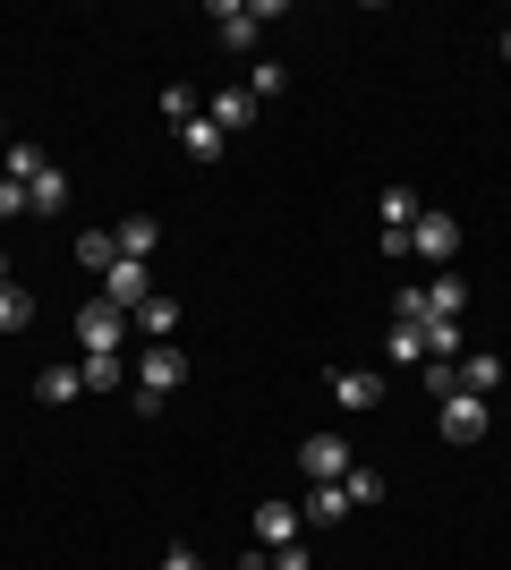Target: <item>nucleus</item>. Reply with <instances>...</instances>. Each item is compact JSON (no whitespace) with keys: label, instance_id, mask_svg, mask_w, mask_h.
Masks as SVG:
<instances>
[{"label":"nucleus","instance_id":"nucleus-5","mask_svg":"<svg viewBox=\"0 0 511 570\" xmlns=\"http://www.w3.org/2000/svg\"><path fill=\"white\" fill-rule=\"evenodd\" d=\"M102 298H111L120 315H137V307L154 298V264H128V256H111V273H102Z\"/></svg>","mask_w":511,"mask_h":570},{"label":"nucleus","instance_id":"nucleus-13","mask_svg":"<svg viewBox=\"0 0 511 570\" xmlns=\"http://www.w3.org/2000/svg\"><path fill=\"white\" fill-rule=\"evenodd\" d=\"M461 307H469V282H461V273L426 282V324H461Z\"/></svg>","mask_w":511,"mask_h":570},{"label":"nucleus","instance_id":"nucleus-32","mask_svg":"<svg viewBox=\"0 0 511 570\" xmlns=\"http://www.w3.org/2000/svg\"><path fill=\"white\" fill-rule=\"evenodd\" d=\"M503 60H511V26H503Z\"/></svg>","mask_w":511,"mask_h":570},{"label":"nucleus","instance_id":"nucleus-31","mask_svg":"<svg viewBox=\"0 0 511 570\" xmlns=\"http://www.w3.org/2000/svg\"><path fill=\"white\" fill-rule=\"evenodd\" d=\"M0 289H9V247H0Z\"/></svg>","mask_w":511,"mask_h":570},{"label":"nucleus","instance_id":"nucleus-9","mask_svg":"<svg viewBox=\"0 0 511 570\" xmlns=\"http://www.w3.org/2000/svg\"><path fill=\"white\" fill-rule=\"evenodd\" d=\"M111 247H120L128 264H154V247H163V222H154V214H128L120 230H111Z\"/></svg>","mask_w":511,"mask_h":570},{"label":"nucleus","instance_id":"nucleus-25","mask_svg":"<svg viewBox=\"0 0 511 570\" xmlns=\"http://www.w3.org/2000/svg\"><path fill=\"white\" fill-rule=\"evenodd\" d=\"M282 86H291V69H282V60H256V77H247V95H256V102H273Z\"/></svg>","mask_w":511,"mask_h":570},{"label":"nucleus","instance_id":"nucleus-6","mask_svg":"<svg viewBox=\"0 0 511 570\" xmlns=\"http://www.w3.org/2000/svg\"><path fill=\"white\" fill-rule=\"evenodd\" d=\"M410 256H426V264H443V273H452V256H461V222H452V214H417Z\"/></svg>","mask_w":511,"mask_h":570},{"label":"nucleus","instance_id":"nucleus-16","mask_svg":"<svg viewBox=\"0 0 511 570\" xmlns=\"http://www.w3.org/2000/svg\"><path fill=\"white\" fill-rule=\"evenodd\" d=\"M77 392H86V375H77V366H43V375H35V401H43V409H69Z\"/></svg>","mask_w":511,"mask_h":570},{"label":"nucleus","instance_id":"nucleus-15","mask_svg":"<svg viewBox=\"0 0 511 570\" xmlns=\"http://www.w3.org/2000/svg\"><path fill=\"white\" fill-rule=\"evenodd\" d=\"M461 392H478V401H494V392H503V357H494V350L461 357Z\"/></svg>","mask_w":511,"mask_h":570},{"label":"nucleus","instance_id":"nucleus-28","mask_svg":"<svg viewBox=\"0 0 511 570\" xmlns=\"http://www.w3.org/2000/svg\"><path fill=\"white\" fill-rule=\"evenodd\" d=\"M273 570H316V553H307V537H298V546H273Z\"/></svg>","mask_w":511,"mask_h":570},{"label":"nucleus","instance_id":"nucleus-30","mask_svg":"<svg viewBox=\"0 0 511 570\" xmlns=\"http://www.w3.org/2000/svg\"><path fill=\"white\" fill-rule=\"evenodd\" d=\"M163 570H205V562H196L188 546H170V553H163Z\"/></svg>","mask_w":511,"mask_h":570},{"label":"nucleus","instance_id":"nucleus-24","mask_svg":"<svg viewBox=\"0 0 511 570\" xmlns=\"http://www.w3.org/2000/svg\"><path fill=\"white\" fill-rule=\"evenodd\" d=\"M111 256H120L111 230H86V238H77V264H86V273H111Z\"/></svg>","mask_w":511,"mask_h":570},{"label":"nucleus","instance_id":"nucleus-11","mask_svg":"<svg viewBox=\"0 0 511 570\" xmlns=\"http://www.w3.org/2000/svg\"><path fill=\"white\" fill-rule=\"evenodd\" d=\"M443 434H452V443H478V434H487V401H478V392H452V401H443Z\"/></svg>","mask_w":511,"mask_h":570},{"label":"nucleus","instance_id":"nucleus-20","mask_svg":"<svg viewBox=\"0 0 511 570\" xmlns=\"http://www.w3.org/2000/svg\"><path fill=\"white\" fill-rule=\"evenodd\" d=\"M375 214H384V230H417V214H426V205H417L410 188H384V205H375Z\"/></svg>","mask_w":511,"mask_h":570},{"label":"nucleus","instance_id":"nucleus-12","mask_svg":"<svg viewBox=\"0 0 511 570\" xmlns=\"http://www.w3.org/2000/svg\"><path fill=\"white\" fill-rule=\"evenodd\" d=\"M298 528H307V520H298V502H265V511H256V546H298Z\"/></svg>","mask_w":511,"mask_h":570},{"label":"nucleus","instance_id":"nucleus-3","mask_svg":"<svg viewBox=\"0 0 511 570\" xmlns=\"http://www.w3.org/2000/svg\"><path fill=\"white\" fill-rule=\"evenodd\" d=\"M273 18H282V0H256V9H247V0H214V26H222L230 51H256V35H265Z\"/></svg>","mask_w":511,"mask_h":570},{"label":"nucleus","instance_id":"nucleus-26","mask_svg":"<svg viewBox=\"0 0 511 570\" xmlns=\"http://www.w3.org/2000/svg\"><path fill=\"white\" fill-rule=\"evenodd\" d=\"M341 485H350V502H384V469H366V460L341 476Z\"/></svg>","mask_w":511,"mask_h":570},{"label":"nucleus","instance_id":"nucleus-21","mask_svg":"<svg viewBox=\"0 0 511 570\" xmlns=\"http://www.w3.org/2000/svg\"><path fill=\"white\" fill-rule=\"evenodd\" d=\"M77 375H86V392H120L128 357H77Z\"/></svg>","mask_w":511,"mask_h":570},{"label":"nucleus","instance_id":"nucleus-22","mask_svg":"<svg viewBox=\"0 0 511 570\" xmlns=\"http://www.w3.org/2000/svg\"><path fill=\"white\" fill-rule=\"evenodd\" d=\"M26 324H35V298H26V289L9 282V289H0V341H9V333H26Z\"/></svg>","mask_w":511,"mask_h":570},{"label":"nucleus","instance_id":"nucleus-2","mask_svg":"<svg viewBox=\"0 0 511 570\" xmlns=\"http://www.w3.org/2000/svg\"><path fill=\"white\" fill-rule=\"evenodd\" d=\"M120 341H128V315L111 307V298H86V307H77V350L86 357H120Z\"/></svg>","mask_w":511,"mask_h":570},{"label":"nucleus","instance_id":"nucleus-27","mask_svg":"<svg viewBox=\"0 0 511 570\" xmlns=\"http://www.w3.org/2000/svg\"><path fill=\"white\" fill-rule=\"evenodd\" d=\"M196 111H205V102H196V95H188V86H163V119H170V128H188V119H196Z\"/></svg>","mask_w":511,"mask_h":570},{"label":"nucleus","instance_id":"nucleus-19","mask_svg":"<svg viewBox=\"0 0 511 570\" xmlns=\"http://www.w3.org/2000/svg\"><path fill=\"white\" fill-rule=\"evenodd\" d=\"M179 145H188V154H196V163H222V145H230V137H222V128H214V119H205V111H196V119H188V128H179Z\"/></svg>","mask_w":511,"mask_h":570},{"label":"nucleus","instance_id":"nucleus-17","mask_svg":"<svg viewBox=\"0 0 511 570\" xmlns=\"http://www.w3.org/2000/svg\"><path fill=\"white\" fill-rule=\"evenodd\" d=\"M137 333H146V341H179V298H163V289H154L146 307H137Z\"/></svg>","mask_w":511,"mask_h":570},{"label":"nucleus","instance_id":"nucleus-10","mask_svg":"<svg viewBox=\"0 0 511 570\" xmlns=\"http://www.w3.org/2000/svg\"><path fill=\"white\" fill-rule=\"evenodd\" d=\"M43 170H51V154H43V145H26V137H9V145H0V179H18V188H35Z\"/></svg>","mask_w":511,"mask_h":570},{"label":"nucleus","instance_id":"nucleus-33","mask_svg":"<svg viewBox=\"0 0 511 570\" xmlns=\"http://www.w3.org/2000/svg\"><path fill=\"white\" fill-rule=\"evenodd\" d=\"M0 145H9V137H0Z\"/></svg>","mask_w":511,"mask_h":570},{"label":"nucleus","instance_id":"nucleus-1","mask_svg":"<svg viewBox=\"0 0 511 570\" xmlns=\"http://www.w3.org/2000/svg\"><path fill=\"white\" fill-rule=\"evenodd\" d=\"M128 375H137V392H154V401H170V392L188 383V357H179V341H146V350L128 357Z\"/></svg>","mask_w":511,"mask_h":570},{"label":"nucleus","instance_id":"nucleus-14","mask_svg":"<svg viewBox=\"0 0 511 570\" xmlns=\"http://www.w3.org/2000/svg\"><path fill=\"white\" fill-rule=\"evenodd\" d=\"M26 205H35V214H43V222H60V214H69V170L51 163L43 179H35V188H26Z\"/></svg>","mask_w":511,"mask_h":570},{"label":"nucleus","instance_id":"nucleus-8","mask_svg":"<svg viewBox=\"0 0 511 570\" xmlns=\"http://www.w3.org/2000/svg\"><path fill=\"white\" fill-rule=\"evenodd\" d=\"M350 511H358L350 485H307V502H298V520H307V528H341Z\"/></svg>","mask_w":511,"mask_h":570},{"label":"nucleus","instance_id":"nucleus-18","mask_svg":"<svg viewBox=\"0 0 511 570\" xmlns=\"http://www.w3.org/2000/svg\"><path fill=\"white\" fill-rule=\"evenodd\" d=\"M205 119H214L222 137H230V128H247V119H256V95H247V86H230V95L205 102Z\"/></svg>","mask_w":511,"mask_h":570},{"label":"nucleus","instance_id":"nucleus-7","mask_svg":"<svg viewBox=\"0 0 511 570\" xmlns=\"http://www.w3.org/2000/svg\"><path fill=\"white\" fill-rule=\"evenodd\" d=\"M375 401H384V375H366V366H341L333 375V409L341 417H366Z\"/></svg>","mask_w":511,"mask_h":570},{"label":"nucleus","instance_id":"nucleus-29","mask_svg":"<svg viewBox=\"0 0 511 570\" xmlns=\"http://www.w3.org/2000/svg\"><path fill=\"white\" fill-rule=\"evenodd\" d=\"M18 214H35V205H26V188H18V179H0V222H18Z\"/></svg>","mask_w":511,"mask_h":570},{"label":"nucleus","instance_id":"nucleus-4","mask_svg":"<svg viewBox=\"0 0 511 570\" xmlns=\"http://www.w3.org/2000/svg\"><path fill=\"white\" fill-rule=\"evenodd\" d=\"M298 469H307V485H341L358 460H350V443H341V434H307V443H298Z\"/></svg>","mask_w":511,"mask_h":570},{"label":"nucleus","instance_id":"nucleus-23","mask_svg":"<svg viewBox=\"0 0 511 570\" xmlns=\"http://www.w3.org/2000/svg\"><path fill=\"white\" fill-rule=\"evenodd\" d=\"M392 366H426V324H392Z\"/></svg>","mask_w":511,"mask_h":570}]
</instances>
